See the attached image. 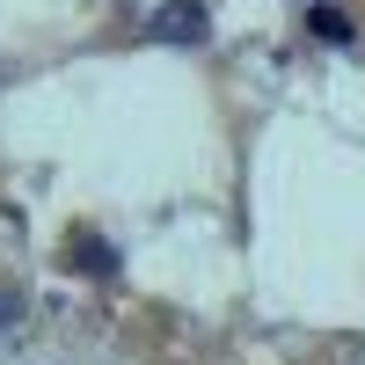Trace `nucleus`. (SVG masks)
<instances>
[{"label": "nucleus", "instance_id": "obj_1", "mask_svg": "<svg viewBox=\"0 0 365 365\" xmlns=\"http://www.w3.org/2000/svg\"><path fill=\"white\" fill-rule=\"evenodd\" d=\"M154 37L161 44H205L212 37V15L197 8V0H161V8H154Z\"/></svg>", "mask_w": 365, "mask_h": 365}, {"label": "nucleus", "instance_id": "obj_2", "mask_svg": "<svg viewBox=\"0 0 365 365\" xmlns=\"http://www.w3.org/2000/svg\"><path fill=\"white\" fill-rule=\"evenodd\" d=\"M66 270H81V278H110V270H117V249H110V241L103 234H66Z\"/></svg>", "mask_w": 365, "mask_h": 365}, {"label": "nucleus", "instance_id": "obj_3", "mask_svg": "<svg viewBox=\"0 0 365 365\" xmlns=\"http://www.w3.org/2000/svg\"><path fill=\"white\" fill-rule=\"evenodd\" d=\"M307 29H314L322 44H351V37H358V29H351V15H344V8H322V0L307 8Z\"/></svg>", "mask_w": 365, "mask_h": 365}, {"label": "nucleus", "instance_id": "obj_4", "mask_svg": "<svg viewBox=\"0 0 365 365\" xmlns=\"http://www.w3.org/2000/svg\"><path fill=\"white\" fill-rule=\"evenodd\" d=\"M15 314H22V299H15V292H8V285H0V329H8V322H15Z\"/></svg>", "mask_w": 365, "mask_h": 365}]
</instances>
